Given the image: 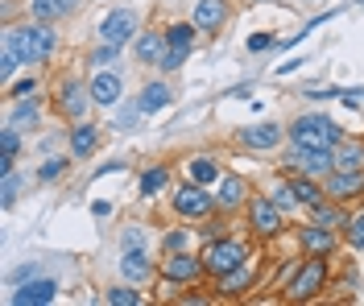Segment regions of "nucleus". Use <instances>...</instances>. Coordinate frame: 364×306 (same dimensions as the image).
Here are the masks:
<instances>
[{
    "label": "nucleus",
    "instance_id": "obj_1",
    "mask_svg": "<svg viewBox=\"0 0 364 306\" xmlns=\"http://www.w3.org/2000/svg\"><path fill=\"white\" fill-rule=\"evenodd\" d=\"M4 38L17 46V54H21L25 67L46 62V58L58 50V29H54V21H38V17H33V25H17V29H9Z\"/></svg>",
    "mask_w": 364,
    "mask_h": 306
},
{
    "label": "nucleus",
    "instance_id": "obj_29",
    "mask_svg": "<svg viewBox=\"0 0 364 306\" xmlns=\"http://www.w3.org/2000/svg\"><path fill=\"white\" fill-rule=\"evenodd\" d=\"M136 187H141V195H149V199H154V195H161V190L170 187V170H166V165H149V170L141 174V182H136Z\"/></svg>",
    "mask_w": 364,
    "mask_h": 306
},
{
    "label": "nucleus",
    "instance_id": "obj_12",
    "mask_svg": "<svg viewBox=\"0 0 364 306\" xmlns=\"http://www.w3.org/2000/svg\"><path fill=\"white\" fill-rule=\"evenodd\" d=\"M298 244H302L306 257H331L336 244H340V236H336V228H323V224L311 219L306 228H298Z\"/></svg>",
    "mask_w": 364,
    "mask_h": 306
},
{
    "label": "nucleus",
    "instance_id": "obj_11",
    "mask_svg": "<svg viewBox=\"0 0 364 306\" xmlns=\"http://www.w3.org/2000/svg\"><path fill=\"white\" fill-rule=\"evenodd\" d=\"M323 187H327V199L352 203V199L364 195V170H331V174L323 178Z\"/></svg>",
    "mask_w": 364,
    "mask_h": 306
},
{
    "label": "nucleus",
    "instance_id": "obj_44",
    "mask_svg": "<svg viewBox=\"0 0 364 306\" xmlns=\"http://www.w3.org/2000/svg\"><path fill=\"white\" fill-rule=\"evenodd\" d=\"M269 46H273V33H252V38H249L252 54H261V50H269Z\"/></svg>",
    "mask_w": 364,
    "mask_h": 306
},
{
    "label": "nucleus",
    "instance_id": "obj_6",
    "mask_svg": "<svg viewBox=\"0 0 364 306\" xmlns=\"http://www.w3.org/2000/svg\"><path fill=\"white\" fill-rule=\"evenodd\" d=\"M207 273L203 265V253L195 257L191 248H178V253H166V261H161V282L166 285H195L199 278Z\"/></svg>",
    "mask_w": 364,
    "mask_h": 306
},
{
    "label": "nucleus",
    "instance_id": "obj_40",
    "mask_svg": "<svg viewBox=\"0 0 364 306\" xmlns=\"http://www.w3.org/2000/svg\"><path fill=\"white\" fill-rule=\"evenodd\" d=\"M120 248H124V253H129V248H145V232H141L136 224H129V228L120 232Z\"/></svg>",
    "mask_w": 364,
    "mask_h": 306
},
{
    "label": "nucleus",
    "instance_id": "obj_9",
    "mask_svg": "<svg viewBox=\"0 0 364 306\" xmlns=\"http://www.w3.org/2000/svg\"><path fill=\"white\" fill-rule=\"evenodd\" d=\"M136 13L133 9H112L104 21H100V42H112V46H129L136 38Z\"/></svg>",
    "mask_w": 364,
    "mask_h": 306
},
{
    "label": "nucleus",
    "instance_id": "obj_33",
    "mask_svg": "<svg viewBox=\"0 0 364 306\" xmlns=\"http://www.w3.org/2000/svg\"><path fill=\"white\" fill-rule=\"evenodd\" d=\"M17 67H21V54H17V46L4 38V50H0V79H4V83H13Z\"/></svg>",
    "mask_w": 364,
    "mask_h": 306
},
{
    "label": "nucleus",
    "instance_id": "obj_38",
    "mask_svg": "<svg viewBox=\"0 0 364 306\" xmlns=\"http://www.w3.org/2000/svg\"><path fill=\"white\" fill-rule=\"evenodd\" d=\"M145 116V112H141V104H124V108H120V112H116V129H120V133H129V129H136V120Z\"/></svg>",
    "mask_w": 364,
    "mask_h": 306
},
{
    "label": "nucleus",
    "instance_id": "obj_10",
    "mask_svg": "<svg viewBox=\"0 0 364 306\" xmlns=\"http://www.w3.org/2000/svg\"><path fill=\"white\" fill-rule=\"evenodd\" d=\"M87 104H95V99H91V87H87V83H79V79H67V83H58V95H54V108H58L63 116H70V120H83V112H87Z\"/></svg>",
    "mask_w": 364,
    "mask_h": 306
},
{
    "label": "nucleus",
    "instance_id": "obj_27",
    "mask_svg": "<svg viewBox=\"0 0 364 306\" xmlns=\"http://www.w3.org/2000/svg\"><path fill=\"white\" fill-rule=\"evenodd\" d=\"M195 29L199 25L195 21H174V25H166V42H170V50H195Z\"/></svg>",
    "mask_w": 364,
    "mask_h": 306
},
{
    "label": "nucleus",
    "instance_id": "obj_28",
    "mask_svg": "<svg viewBox=\"0 0 364 306\" xmlns=\"http://www.w3.org/2000/svg\"><path fill=\"white\" fill-rule=\"evenodd\" d=\"M336 170H364V145L360 141L336 145Z\"/></svg>",
    "mask_w": 364,
    "mask_h": 306
},
{
    "label": "nucleus",
    "instance_id": "obj_26",
    "mask_svg": "<svg viewBox=\"0 0 364 306\" xmlns=\"http://www.w3.org/2000/svg\"><path fill=\"white\" fill-rule=\"evenodd\" d=\"M17 153H21V129L4 124V129H0V170H13Z\"/></svg>",
    "mask_w": 364,
    "mask_h": 306
},
{
    "label": "nucleus",
    "instance_id": "obj_21",
    "mask_svg": "<svg viewBox=\"0 0 364 306\" xmlns=\"http://www.w3.org/2000/svg\"><path fill=\"white\" fill-rule=\"evenodd\" d=\"M38 112H42V99H38V92L21 95V99H13V108H9L4 124H13V129H33V124H38Z\"/></svg>",
    "mask_w": 364,
    "mask_h": 306
},
{
    "label": "nucleus",
    "instance_id": "obj_24",
    "mask_svg": "<svg viewBox=\"0 0 364 306\" xmlns=\"http://www.w3.org/2000/svg\"><path fill=\"white\" fill-rule=\"evenodd\" d=\"M120 273H124V278H129V282H145V278H149V273H154V265H149V253H145V248H129V253H124V257H120Z\"/></svg>",
    "mask_w": 364,
    "mask_h": 306
},
{
    "label": "nucleus",
    "instance_id": "obj_43",
    "mask_svg": "<svg viewBox=\"0 0 364 306\" xmlns=\"http://www.w3.org/2000/svg\"><path fill=\"white\" fill-rule=\"evenodd\" d=\"M33 92H38V79H33V75H29V79H21V83H9V95H13V99L33 95Z\"/></svg>",
    "mask_w": 364,
    "mask_h": 306
},
{
    "label": "nucleus",
    "instance_id": "obj_18",
    "mask_svg": "<svg viewBox=\"0 0 364 306\" xmlns=\"http://www.w3.org/2000/svg\"><path fill=\"white\" fill-rule=\"evenodd\" d=\"M282 137H286V129H282V124H269V120L240 129V145H249V149H277Z\"/></svg>",
    "mask_w": 364,
    "mask_h": 306
},
{
    "label": "nucleus",
    "instance_id": "obj_30",
    "mask_svg": "<svg viewBox=\"0 0 364 306\" xmlns=\"http://www.w3.org/2000/svg\"><path fill=\"white\" fill-rule=\"evenodd\" d=\"M311 215H315V224H323V228H343V224H348V215L340 212V203H336V199H331V203H327V199L315 203Z\"/></svg>",
    "mask_w": 364,
    "mask_h": 306
},
{
    "label": "nucleus",
    "instance_id": "obj_41",
    "mask_svg": "<svg viewBox=\"0 0 364 306\" xmlns=\"http://www.w3.org/2000/svg\"><path fill=\"white\" fill-rule=\"evenodd\" d=\"M63 170H67V158H50V162L38 170V178H42V182H50V178H58Z\"/></svg>",
    "mask_w": 364,
    "mask_h": 306
},
{
    "label": "nucleus",
    "instance_id": "obj_23",
    "mask_svg": "<svg viewBox=\"0 0 364 306\" xmlns=\"http://www.w3.org/2000/svg\"><path fill=\"white\" fill-rule=\"evenodd\" d=\"M79 4H83V0H29V13H33L38 21H63V17H70Z\"/></svg>",
    "mask_w": 364,
    "mask_h": 306
},
{
    "label": "nucleus",
    "instance_id": "obj_25",
    "mask_svg": "<svg viewBox=\"0 0 364 306\" xmlns=\"http://www.w3.org/2000/svg\"><path fill=\"white\" fill-rule=\"evenodd\" d=\"M290 187H294V195H298V203H302V207H315V203L327 199V187H318V178H311V174H294V178H290Z\"/></svg>",
    "mask_w": 364,
    "mask_h": 306
},
{
    "label": "nucleus",
    "instance_id": "obj_31",
    "mask_svg": "<svg viewBox=\"0 0 364 306\" xmlns=\"http://www.w3.org/2000/svg\"><path fill=\"white\" fill-rule=\"evenodd\" d=\"M186 170H191V178L203 182V187H215V182H220V165L211 162V158H191Z\"/></svg>",
    "mask_w": 364,
    "mask_h": 306
},
{
    "label": "nucleus",
    "instance_id": "obj_37",
    "mask_svg": "<svg viewBox=\"0 0 364 306\" xmlns=\"http://www.w3.org/2000/svg\"><path fill=\"white\" fill-rule=\"evenodd\" d=\"M17 190H21V178H17L13 170H4V182H0V203H4V212L17 203Z\"/></svg>",
    "mask_w": 364,
    "mask_h": 306
},
{
    "label": "nucleus",
    "instance_id": "obj_34",
    "mask_svg": "<svg viewBox=\"0 0 364 306\" xmlns=\"http://www.w3.org/2000/svg\"><path fill=\"white\" fill-rule=\"evenodd\" d=\"M269 199H273V203H277V207H282V212H286V215H294L298 207H302V203H298V195H294V187H290V182H277V187L269 190Z\"/></svg>",
    "mask_w": 364,
    "mask_h": 306
},
{
    "label": "nucleus",
    "instance_id": "obj_42",
    "mask_svg": "<svg viewBox=\"0 0 364 306\" xmlns=\"http://www.w3.org/2000/svg\"><path fill=\"white\" fill-rule=\"evenodd\" d=\"M186 58H191L186 50H166V58H161L158 67H161V71H178L182 62H186Z\"/></svg>",
    "mask_w": 364,
    "mask_h": 306
},
{
    "label": "nucleus",
    "instance_id": "obj_7",
    "mask_svg": "<svg viewBox=\"0 0 364 306\" xmlns=\"http://www.w3.org/2000/svg\"><path fill=\"white\" fill-rule=\"evenodd\" d=\"M286 170H294V174H311V178H327V174L336 170V149H306V145L290 141Z\"/></svg>",
    "mask_w": 364,
    "mask_h": 306
},
{
    "label": "nucleus",
    "instance_id": "obj_22",
    "mask_svg": "<svg viewBox=\"0 0 364 306\" xmlns=\"http://www.w3.org/2000/svg\"><path fill=\"white\" fill-rule=\"evenodd\" d=\"M220 282V298H236V294H245L252 282H257V269H252L249 261L240 265V269H232V273H224V278H215Z\"/></svg>",
    "mask_w": 364,
    "mask_h": 306
},
{
    "label": "nucleus",
    "instance_id": "obj_32",
    "mask_svg": "<svg viewBox=\"0 0 364 306\" xmlns=\"http://www.w3.org/2000/svg\"><path fill=\"white\" fill-rule=\"evenodd\" d=\"M343 244L356 248V253H364V212L348 215V224H343Z\"/></svg>",
    "mask_w": 364,
    "mask_h": 306
},
{
    "label": "nucleus",
    "instance_id": "obj_16",
    "mask_svg": "<svg viewBox=\"0 0 364 306\" xmlns=\"http://www.w3.org/2000/svg\"><path fill=\"white\" fill-rule=\"evenodd\" d=\"M58 298V282H50V278H29V282L9 298L13 306H46Z\"/></svg>",
    "mask_w": 364,
    "mask_h": 306
},
{
    "label": "nucleus",
    "instance_id": "obj_15",
    "mask_svg": "<svg viewBox=\"0 0 364 306\" xmlns=\"http://www.w3.org/2000/svg\"><path fill=\"white\" fill-rule=\"evenodd\" d=\"M232 17V4L228 0H195V13H191V21L199 25L203 33H220Z\"/></svg>",
    "mask_w": 364,
    "mask_h": 306
},
{
    "label": "nucleus",
    "instance_id": "obj_8",
    "mask_svg": "<svg viewBox=\"0 0 364 306\" xmlns=\"http://www.w3.org/2000/svg\"><path fill=\"white\" fill-rule=\"evenodd\" d=\"M174 212L182 215V219H207V215L215 212V195L211 190H203V182H182L178 190H174Z\"/></svg>",
    "mask_w": 364,
    "mask_h": 306
},
{
    "label": "nucleus",
    "instance_id": "obj_20",
    "mask_svg": "<svg viewBox=\"0 0 364 306\" xmlns=\"http://www.w3.org/2000/svg\"><path fill=\"white\" fill-rule=\"evenodd\" d=\"M95 145H100V124L75 120V124H70V158H91Z\"/></svg>",
    "mask_w": 364,
    "mask_h": 306
},
{
    "label": "nucleus",
    "instance_id": "obj_4",
    "mask_svg": "<svg viewBox=\"0 0 364 306\" xmlns=\"http://www.w3.org/2000/svg\"><path fill=\"white\" fill-rule=\"evenodd\" d=\"M245 261H249V244L245 240H232V236H215L203 248V265H207L211 278H224L232 269H240Z\"/></svg>",
    "mask_w": 364,
    "mask_h": 306
},
{
    "label": "nucleus",
    "instance_id": "obj_39",
    "mask_svg": "<svg viewBox=\"0 0 364 306\" xmlns=\"http://www.w3.org/2000/svg\"><path fill=\"white\" fill-rule=\"evenodd\" d=\"M186 244H191V232H186V228H174V232L161 236V248H166V253H178Z\"/></svg>",
    "mask_w": 364,
    "mask_h": 306
},
{
    "label": "nucleus",
    "instance_id": "obj_17",
    "mask_svg": "<svg viewBox=\"0 0 364 306\" xmlns=\"http://www.w3.org/2000/svg\"><path fill=\"white\" fill-rule=\"evenodd\" d=\"M91 99H95V108H112V104H120V92H124V79L116 71H100L91 75Z\"/></svg>",
    "mask_w": 364,
    "mask_h": 306
},
{
    "label": "nucleus",
    "instance_id": "obj_19",
    "mask_svg": "<svg viewBox=\"0 0 364 306\" xmlns=\"http://www.w3.org/2000/svg\"><path fill=\"white\" fill-rule=\"evenodd\" d=\"M136 104H141V112H145V116H154V112H161V108H170V104H174V92H170V83H166V79H154V83H145V87H141Z\"/></svg>",
    "mask_w": 364,
    "mask_h": 306
},
{
    "label": "nucleus",
    "instance_id": "obj_45",
    "mask_svg": "<svg viewBox=\"0 0 364 306\" xmlns=\"http://www.w3.org/2000/svg\"><path fill=\"white\" fill-rule=\"evenodd\" d=\"M13 278H17V282H29V278H33V265H21V269H17Z\"/></svg>",
    "mask_w": 364,
    "mask_h": 306
},
{
    "label": "nucleus",
    "instance_id": "obj_35",
    "mask_svg": "<svg viewBox=\"0 0 364 306\" xmlns=\"http://www.w3.org/2000/svg\"><path fill=\"white\" fill-rule=\"evenodd\" d=\"M116 58H120V46H112V42H100V46L87 54V62H91V71L95 67H112Z\"/></svg>",
    "mask_w": 364,
    "mask_h": 306
},
{
    "label": "nucleus",
    "instance_id": "obj_3",
    "mask_svg": "<svg viewBox=\"0 0 364 306\" xmlns=\"http://www.w3.org/2000/svg\"><path fill=\"white\" fill-rule=\"evenodd\" d=\"M290 141L306 145V149H336L343 141V133L327 112H315V116H302L290 124Z\"/></svg>",
    "mask_w": 364,
    "mask_h": 306
},
{
    "label": "nucleus",
    "instance_id": "obj_14",
    "mask_svg": "<svg viewBox=\"0 0 364 306\" xmlns=\"http://www.w3.org/2000/svg\"><path fill=\"white\" fill-rule=\"evenodd\" d=\"M166 50H170L166 29H145V33H136L133 38V54H136L141 67H158L161 58H166Z\"/></svg>",
    "mask_w": 364,
    "mask_h": 306
},
{
    "label": "nucleus",
    "instance_id": "obj_36",
    "mask_svg": "<svg viewBox=\"0 0 364 306\" xmlns=\"http://www.w3.org/2000/svg\"><path fill=\"white\" fill-rule=\"evenodd\" d=\"M104 298H108L112 306H136V302H141V294L133 290V282H129V285H112Z\"/></svg>",
    "mask_w": 364,
    "mask_h": 306
},
{
    "label": "nucleus",
    "instance_id": "obj_5",
    "mask_svg": "<svg viewBox=\"0 0 364 306\" xmlns=\"http://www.w3.org/2000/svg\"><path fill=\"white\" fill-rule=\"evenodd\" d=\"M245 212H249V232L257 236V240H273V236H282V228H286V212L273 203L269 195L249 199Z\"/></svg>",
    "mask_w": 364,
    "mask_h": 306
},
{
    "label": "nucleus",
    "instance_id": "obj_13",
    "mask_svg": "<svg viewBox=\"0 0 364 306\" xmlns=\"http://www.w3.org/2000/svg\"><path fill=\"white\" fill-rule=\"evenodd\" d=\"M215 212H236V207H245L249 203V187H245V178H236V174H220V182H215Z\"/></svg>",
    "mask_w": 364,
    "mask_h": 306
},
{
    "label": "nucleus",
    "instance_id": "obj_2",
    "mask_svg": "<svg viewBox=\"0 0 364 306\" xmlns=\"http://www.w3.org/2000/svg\"><path fill=\"white\" fill-rule=\"evenodd\" d=\"M327 278H331V257H306L302 265H294L286 298L290 302H311V298H318L327 290Z\"/></svg>",
    "mask_w": 364,
    "mask_h": 306
}]
</instances>
